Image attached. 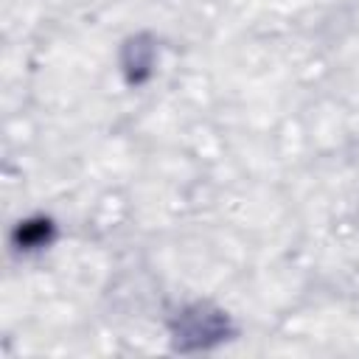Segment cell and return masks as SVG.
Segmentation results:
<instances>
[{"instance_id": "cell-1", "label": "cell", "mask_w": 359, "mask_h": 359, "mask_svg": "<svg viewBox=\"0 0 359 359\" xmlns=\"http://www.w3.org/2000/svg\"><path fill=\"white\" fill-rule=\"evenodd\" d=\"M227 334V320L219 311H208L202 306L188 309L180 314L177 323V342L182 348H205L219 342Z\"/></svg>"}]
</instances>
